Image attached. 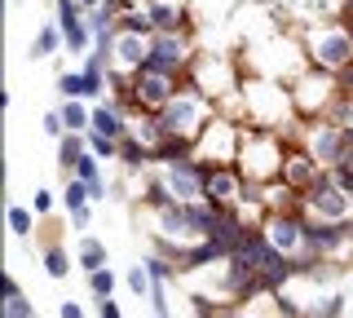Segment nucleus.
Segmentation results:
<instances>
[{
    "label": "nucleus",
    "mask_w": 353,
    "mask_h": 318,
    "mask_svg": "<svg viewBox=\"0 0 353 318\" xmlns=\"http://www.w3.org/2000/svg\"><path fill=\"white\" fill-rule=\"evenodd\" d=\"M154 119H159L163 141H168V137H172V141H190V137L203 133V102H199L194 93H176Z\"/></svg>",
    "instance_id": "nucleus-1"
},
{
    "label": "nucleus",
    "mask_w": 353,
    "mask_h": 318,
    "mask_svg": "<svg viewBox=\"0 0 353 318\" xmlns=\"http://www.w3.org/2000/svg\"><path fill=\"white\" fill-rule=\"evenodd\" d=\"M176 93H181L176 89V75L154 71V67H141L137 75H132V84H128V97L141 106V111H163Z\"/></svg>",
    "instance_id": "nucleus-2"
},
{
    "label": "nucleus",
    "mask_w": 353,
    "mask_h": 318,
    "mask_svg": "<svg viewBox=\"0 0 353 318\" xmlns=\"http://www.w3.org/2000/svg\"><path fill=\"white\" fill-rule=\"evenodd\" d=\"M314 62H318V67H327V71L349 67V62H353V36H349L345 27L318 31V36H314Z\"/></svg>",
    "instance_id": "nucleus-3"
},
{
    "label": "nucleus",
    "mask_w": 353,
    "mask_h": 318,
    "mask_svg": "<svg viewBox=\"0 0 353 318\" xmlns=\"http://www.w3.org/2000/svg\"><path fill=\"white\" fill-rule=\"evenodd\" d=\"M185 62H190V45H185L176 31H154V36H150V58H146V67L176 75Z\"/></svg>",
    "instance_id": "nucleus-4"
},
{
    "label": "nucleus",
    "mask_w": 353,
    "mask_h": 318,
    "mask_svg": "<svg viewBox=\"0 0 353 318\" xmlns=\"http://www.w3.org/2000/svg\"><path fill=\"white\" fill-rule=\"evenodd\" d=\"M203 199H208V203H216V208H239V203H243V181H239V172L221 168V163H208Z\"/></svg>",
    "instance_id": "nucleus-5"
},
{
    "label": "nucleus",
    "mask_w": 353,
    "mask_h": 318,
    "mask_svg": "<svg viewBox=\"0 0 353 318\" xmlns=\"http://www.w3.org/2000/svg\"><path fill=\"white\" fill-rule=\"evenodd\" d=\"M110 53H115V62H119L124 71L137 75L141 67H146V58H150V40L132 36V31H119V36H115V45H110Z\"/></svg>",
    "instance_id": "nucleus-6"
},
{
    "label": "nucleus",
    "mask_w": 353,
    "mask_h": 318,
    "mask_svg": "<svg viewBox=\"0 0 353 318\" xmlns=\"http://www.w3.org/2000/svg\"><path fill=\"white\" fill-rule=\"evenodd\" d=\"M146 14H150V23L159 31H176L185 23V5H181V0H150Z\"/></svg>",
    "instance_id": "nucleus-7"
},
{
    "label": "nucleus",
    "mask_w": 353,
    "mask_h": 318,
    "mask_svg": "<svg viewBox=\"0 0 353 318\" xmlns=\"http://www.w3.org/2000/svg\"><path fill=\"white\" fill-rule=\"evenodd\" d=\"M93 133L124 141V137H128V124H124V115H119L115 106H93Z\"/></svg>",
    "instance_id": "nucleus-8"
},
{
    "label": "nucleus",
    "mask_w": 353,
    "mask_h": 318,
    "mask_svg": "<svg viewBox=\"0 0 353 318\" xmlns=\"http://www.w3.org/2000/svg\"><path fill=\"white\" fill-rule=\"evenodd\" d=\"M84 18H88V14H84ZM84 18H58V27H62V40H66V49H71V53H84L88 36H93Z\"/></svg>",
    "instance_id": "nucleus-9"
},
{
    "label": "nucleus",
    "mask_w": 353,
    "mask_h": 318,
    "mask_svg": "<svg viewBox=\"0 0 353 318\" xmlns=\"http://www.w3.org/2000/svg\"><path fill=\"white\" fill-rule=\"evenodd\" d=\"M5 318H36V310H31V301L22 296L18 279H9V301H5Z\"/></svg>",
    "instance_id": "nucleus-10"
},
{
    "label": "nucleus",
    "mask_w": 353,
    "mask_h": 318,
    "mask_svg": "<svg viewBox=\"0 0 353 318\" xmlns=\"http://www.w3.org/2000/svg\"><path fill=\"white\" fill-rule=\"evenodd\" d=\"M80 266L93 274V270H106V248L97 239H80Z\"/></svg>",
    "instance_id": "nucleus-11"
},
{
    "label": "nucleus",
    "mask_w": 353,
    "mask_h": 318,
    "mask_svg": "<svg viewBox=\"0 0 353 318\" xmlns=\"http://www.w3.org/2000/svg\"><path fill=\"white\" fill-rule=\"evenodd\" d=\"M62 119H66V133H84V128H93V111H84L80 102H66Z\"/></svg>",
    "instance_id": "nucleus-12"
},
{
    "label": "nucleus",
    "mask_w": 353,
    "mask_h": 318,
    "mask_svg": "<svg viewBox=\"0 0 353 318\" xmlns=\"http://www.w3.org/2000/svg\"><path fill=\"white\" fill-rule=\"evenodd\" d=\"M44 270H49L53 279H66V274H71V257H66V248H62V244L44 248Z\"/></svg>",
    "instance_id": "nucleus-13"
},
{
    "label": "nucleus",
    "mask_w": 353,
    "mask_h": 318,
    "mask_svg": "<svg viewBox=\"0 0 353 318\" xmlns=\"http://www.w3.org/2000/svg\"><path fill=\"white\" fill-rule=\"evenodd\" d=\"M58 45H66V40H62V27H40L31 53H36V58H49V53H58Z\"/></svg>",
    "instance_id": "nucleus-14"
},
{
    "label": "nucleus",
    "mask_w": 353,
    "mask_h": 318,
    "mask_svg": "<svg viewBox=\"0 0 353 318\" xmlns=\"http://www.w3.org/2000/svg\"><path fill=\"white\" fill-rule=\"evenodd\" d=\"M58 93L66 97V102H80V97H88V80H84V75L62 71V75H58Z\"/></svg>",
    "instance_id": "nucleus-15"
},
{
    "label": "nucleus",
    "mask_w": 353,
    "mask_h": 318,
    "mask_svg": "<svg viewBox=\"0 0 353 318\" xmlns=\"http://www.w3.org/2000/svg\"><path fill=\"white\" fill-rule=\"evenodd\" d=\"M84 150H88V141H80V133H66L62 146H58V159L66 163V168H75V159H80Z\"/></svg>",
    "instance_id": "nucleus-16"
},
{
    "label": "nucleus",
    "mask_w": 353,
    "mask_h": 318,
    "mask_svg": "<svg viewBox=\"0 0 353 318\" xmlns=\"http://www.w3.org/2000/svg\"><path fill=\"white\" fill-rule=\"evenodd\" d=\"M88 150H93L97 159H115V155H119V141H115V137H102V133H93V128H88Z\"/></svg>",
    "instance_id": "nucleus-17"
},
{
    "label": "nucleus",
    "mask_w": 353,
    "mask_h": 318,
    "mask_svg": "<svg viewBox=\"0 0 353 318\" xmlns=\"http://www.w3.org/2000/svg\"><path fill=\"white\" fill-rule=\"evenodd\" d=\"M75 177H80L84 186H93V181H102V172H97V155L93 150H84L80 159H75Z\"/></svg>",
    "instance_id": "nucleus-18"
},
{
    "label": "nucleus",
    "mask_w": 353,
    "mask_h": 318,
    "mask_svg": "<svg viewBox=\"0 0 353 318\" xmlns=\"http://www.w3.org/2000/svg\"><path fill=\"white\" fill-rule=\"evenodd\" d=\"M88 288H93L97 301H106V296L115 292V274H110V270H93V274H88Z\"/></svg>",
    "instance_id": "nucleus-19"
},
{
    "label": "nucleus",
    "mask_w": 353,
    "mask_h": 318,
    "mask_svg": "<svg viewBox=\"0 0 353 318\" xmlns=\"http://www.w3.org/2000/svg\"><path fill=\"white\" fill-rule=\"evenodd\" d=\"M9 230H14L18 239H27L31 235V212L22 203H9Z\"/></svg>",
    "instance_id": "nucleus-20"
},
{
    "label": "nucleus",
    "mask_w": 353,
    "mask_h": 318,
    "mask_svg": "<svg viewBox=\"0 0 353 318\" xmlns=\"http://www.w3.org/2000/svg\"><path fill=\"white\" fill-rule=\"evenodd\" d=\"M128 292H132V296H146V292H154V279H150V270L132 266V270H128Z\"/></svg>",
    "instance_id": "nucleus-21"
},
{
    "label": "nucleus",
    "mask_w": 353,
    "mask_h": 318,
    "mask_svg": "<svg viewBox=\"0 0 353 318\" xmlns=\"http://www.w3.org/2000/svg\"><path fill=\"white\" fill-rule=\"evenodd\" d=\"M62 203H66V208H71V212H75V208H84V203H93V199H88V186H84L80 177H75L71 186H66V195H62Z\"/></svg>",
    "instance_id": "nucleus-22"
},
{
    "label": "nucleus",
    "mask_w": 353,
    "mask_h": 318,
    "mask_svg": "<svg viewBox=\"0 0 353 318\" xmlns=\"http://www.w3.org/2000/svg\"><path fill=\"white\" fill-rule=\"evenodd\" d=\"M340 310H345V296H327V305H318L314 318H336Z\"/></svg>",
    "instance_id": "nucleus-23"
},
{
    "label": "nucleus",
    "mask_w": 353,
    "mask_h": 318,
    "mask_svg": "<svg viewBox=\"0 0 353 318\" xmlns=\"http://www.w3.org/2000/svg\"><path fill=\"white\" fill-rule=\"evenodd\" d=\"M97 318H124V314H119V305L106 296V301H97Z\"/></svg>",
    "instance_id": "nucleus-24"
},
{
    "label": "nucleus",
    "mask_w": 353,
    "mask_h": 318,
    "mask_svg": "<svg viewBox=\"0 0 353 318\" xmlns=\"http://www.w3.org/2000/svg\"><path fill=\"white\" fill-rule=\"evenodd\" d=\"M49 208H53V195H49V190H40V195H36V217H44Z\"/></svg>",
    "instance_id": "nucleus-25"
},
{
    "label": "nucleus",
    "mask_w": 353,
    "mask_h": 318,
    "mask_svg": "<svg viewBox=\"0 0 353 318\" xmlns=\"http://www.w3.org/2000/svg\"><path fill=\"white\" fill-rule=\"evenodd\" d=\"M58 314H62V318H84V310H80L75 301H62V305H58Z\"/></svg>",
    "instance_id": "nucleus-26"
},
{
    "label": "nucleus",
    "mask_w": 353,
    "mask_h": 318,
    "mask_svg": "<svg viewBox=\"0 0 353 318\" xmlns=\"http://www.w3.org/2000/svg\"><path fill=\"white\" fill-rule=\"evenodd\" d=\"M71 226H75V230L88 226V208H75V212H71Z\"/></svg>",
    "instance_id": "nucleus-27"
},
{
    "label": "nucleus",
    "mask_w": 353,
    "mask_h": 318,
    "mask_svg": "<svg viewBox=\"0 0 353 318\" xmlns=\"http://www.w3.org/2000/svg\"><path fill=\"white\" fill-rule=\"evenodd\" d=\"M80 5H84V9H106L102 0H80Z\"/></svg>",
    "instance_id": "nucleus-28"
},
{
    "label": "nucleus",
    "mask_w": 353,
    "mask_h": 318,
    "mask_svg": "<svg viewBox=\"0 0 353 318\" xmlns=\"http://www.w3.org/2000/svg\"><path fill=\"white\" fill-rule=\"evenodd\" d=\"M349 14H353V0H349Z\"/></svg>",
    "instance_id": "nucleus-29"
},
{
    "label": "nucleus",
    "mask_w": 353,
    "mask_h": 318,
    "mask_svg": "<svg viewBox=\"0 0 353 318\" xmlns=\"http://www.w3.org/2000/svg\"><path fill=\"white\" fill-rule=\"evenodd\" d=\"M349 119H353V106H349Z\"/></svg>",
    "instance_id": "nucleus-30"
},
{
    "label": "nucleus",
    "mask_w": 353,
    "mask_h": 318,
    "mask_svg": "<svg viewBox=\"0 0 353 318\" xmlns=\"http://www.w3.org/2000/svg\"><path fill=\"white\" fill-rule=\"evenodd\" d=\"M234 318H243V314H234Z\"/></svg>",
    "instance_id": "nucleus-31"
}]
</instances>
